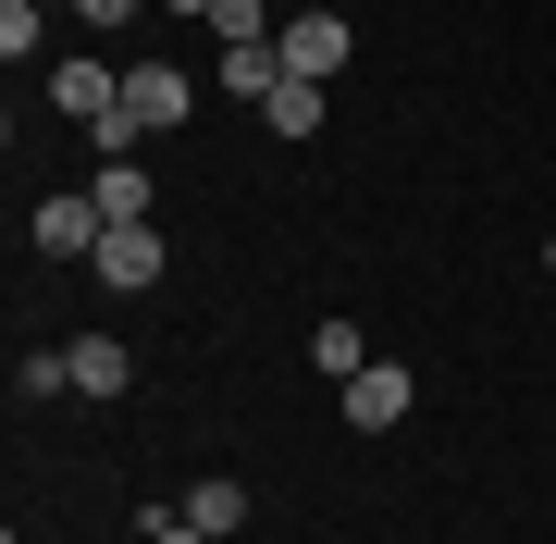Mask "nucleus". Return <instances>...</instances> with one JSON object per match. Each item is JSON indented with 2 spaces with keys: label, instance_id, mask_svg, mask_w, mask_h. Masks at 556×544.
Instances as JSON below:
<instances>
[{
  "label": "nucleus",
  "instance_id": "obj_1",
  "mask_svg": "<svg viewBox=\"0 0 556 544\" xmlns=\"http://www.w3.org/2000/svg\"><path fill=\"white\" fill-rule=\"evenodd\" d=\"M199 112V75L186 62H124V137H174Z\"/></svg>",
  "mask_w": 556,
  "mask_h": 544
},
{
  "label": "nucleus",
  "instance_id": "obj_2",
  "mask_svg": "<svg viewBox=\"0 0 556 544\" xmlns=\"http://www.w3.org/2000/svg\"><path fill=\"white\" fill-rule=\"evenodd\" d=\"M87 273H100V284H124V298H137V284H161V273H174V248H161L149 223H112V236H100V261H87Z\"/></svg>",
  "mask_w": 556,
  "mask_h": 544
},
{
  "label": "nucleus",
  "instance_id": "obj_3",
  "mask_svg": "<svg viewBox=\"0 0 556 544\" xmlns=\"http://www.w3.org/2000/svg\"><path fill=\"white\" fill-rule=\"evenodd\" d=\"M273 50H285V75H309V87H321V75L346 62V25H334V13H285V25H273Z\"/></svg>",
  "mask_w": 556,
  "mask_h": 544
},
{
  "label": "nucleus",
  "instance_id": "obj_4",
  "mask_svg": "<svg viewBox=\"0 0 556 544\" xmlns=\"http://www.w3.org/2000/svg\"><path fill=\"white\" fill-rule=\"evenodd\" d=\"M100 236H112L100 199H38V248L50 261H100Z\"/></svg>",
  "mask_w": 556,
  "mask_h": 544
},
{
  "label": "nucleus",
  "instance_id": "obj_5",
  "mask_svg": "<svg viewBox=\"0 0 556 544\" xmlns=\"http://www.w3.org/2000/svg\"><path fill=\"white\" fill-rule=\"evenodd\" d=\"M346 421H358V433H396V421H408V371H396V359H371V371L346 383Z\"/></svg>",
  "mask_w": 556,
  "mask_h": 544
},
{
  "label": "nucleus",
  "instance_id": "obj_6",
  "mask_svg": "<svg viewBox=\"0 0 556 544\" xmlns=\"http://www.w3.org/2000/svg\"><path fill=\"white\" fill-rule=\"evenodd\" d=\"M285 87V50L273 38H223V100H273Z\"/></svg>",
  "mask_w": 556,
  "mask_h": 544
},
{
  "label": "nucleus",
  "instance_id": "obj_7",
  "mask_svg": "<svg viewBox=\"0 0 556 544\" xmlns=\"http://www.w3.org/2000/svg\"><path fill=\"white\" fill-rule=\"evenodd\" d=\"M62 359H75V396H124V383H137V359H124V334H75Z\"/></svg>",
  "mask_w": 556,
  "mask_h": 544
},
{
  "label": "nucleus",
  "instance_id": "obj_8",
  "mask_svg": "<svg viewBox=\"0 0 556 544\" xmlns=\"http://www.w3.org/2000/svg\"><path fill=\"white\" fill-rule=\"evenodd\" d=\"M186 520H199L211 544H236V532H248V483H236V470H211V483L186 495Z\"/></svg>",
  "mask_w": 556,
  "mask_h": 544
},
{
  "label": "nucleus",
  "instance_id": "obj_9",
  "mask_svg": "<svg viewBox=\"0 0 556 544\" xmlns=\"http://www.w3.org/2000/svg\"><path fill=\"white\" fill-rule=\"evenodd\" d=\"M260 124H273L285 149H298V137H321V87H309V75H285L273 100H260Z\"/></svg>",
  "mask_w": 556,
  "mask_h": 544
},
{
  "label": "nucleus",
  "instance_id": "obj_10",
  "mask_svg": "<svg viewBox=\"0 0 556 544\" xmlns=\"http://www.w3.org/2000/svg\"><path fill=\"white\" fill-rule=\"evenodd\" d=\"M87 199H100V223H149V174H137V162H100Z\"/></svg>",
  "mask_w": 556,
  "mask_h": 544
},
{
  "label": "nucleus",
  "instance_id": "obj_11",
  "mask_svg": "<svg viewBox=\"0 0 556 544\" xmlns=\"http://www.w3.org/2000/svg\"><path fill=\"white\" fill-rule=\"evenodd\" d=\"M309 371L358 383V371H371V334H358V322H321V334H309Z\"/></svg>",
  "mask_w": 556,
  "mask_h": 544
},
{
  "label": "nucleus",
  "instance_id": "obj_12",
  "mask_svg": "<svg viewBox=\"0 0 556 544\" xmlns=\"http://www.w3.org/2000/svg\"><path fill=\"white\" fill-rule=\"evenodd\" d=\"M211 25H223V38H273V13H260V0H211Z\"/></svg>",
  "mask_w": 556,
  "mask_h": 544
},
{
  "label": "nucleus",
  "instance_id": "obj_13",
  "mask_svg": "<svg viewBox=\"0 0 556 544\" xmlns=\"http://www.w3.org/2000/svg\"><path fill=\"white\" fill-rule=\"evenodd\" d=\"M137 532H149V544H211L199 520H186V507H149V520H137Z\"/></svg>",
  "mask_w": 556,
  "mask_h": 544
},
{
  "label": "nucleus",
  "instance_id": "obj_14",
  "mask_svg": "<svg viewBox=\"0 0 556 544\" xmlns=\"http://www.w3.org/2000/svg\"><path fill=\"white\" fill-rule=\"evenodd\" d=\"M75 13H87V25H124V13H137V0H75Z\"/></svg>",
  "mask_w": 556,
  "mask_h": 544
},
{
  "label": "nucleus",
  "instance_id": "obj_15",
  "mask_svg": "<svg viewBox=\"0 0 556 544\" xmlns=\"http://www.w3.org/2000/svg\"><path fill=\"white\" fill-rule=\"evenodd\" d=\"M174 13H211V0H174Z\"/></svg>",
  "mask_w": 556,
  "mask_h": 544
},
{
  "label": "nucleus",
  "instance_id": "obj_16",
  "mask_svg": "<svg viewBox=\"0 0 556 544\" xmlns=\"http://www.w3.org/2000/svg\"><path fill=\"white\" fill-rule=\"evenodd\" d=\"M544 273H556V236H544Z\"/></svg>",
  "mask_w": 556,
  "mask_h": 544
}]
</instances>
